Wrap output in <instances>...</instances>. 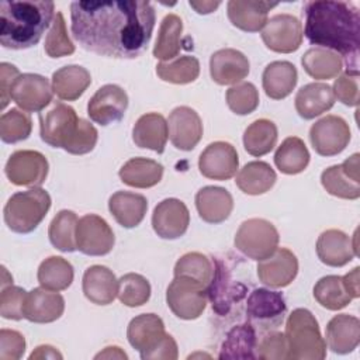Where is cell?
I'll return each instance as SVG.
<instances>
[{
  "mask_svg": "<svg viewBox=\"0 0 360 360\" xmlns=\"http://www.w3.org/2000/svg\"><path fill=\"white\" fill-rule=\"evenodd\" d=\"M155 20L152 3L143 0L70 3L73 38L101 56L138 58L152 38Z\"/></svg>",
  "mask_w": 360,
  "mask_h": 360,
  "instance_id": "1",
  "label": "cell"
},
{
  "mask_svg": "<svg viewBox=\"0 0 360 360\" xmlns=\"http://www.w3.org/2000/svg\"><path fill=\"white\" fill-rule=\"evenodd\" d=\"M304 34L312 45L346 59L349 70H359L360 14L353 3L316 0L304 6Z\"/></svg>",
  "mask_w": 360,
  "mask_h": 360,
  "instance_id": "2",
  "label": "cell"
},
{
  "mask_svg": "<svg viewBox=\"0 0 360 360\" xmlns=\"http://www.w3.org/2000/svg\"><path fill=\"white\" fill-rule=\"evenodd\" d=\"M52 1L3 0L0 3V44L21 51L37 45L53 21Z\"/></svg>",
  "mask_w": 360,
  "mask_h": 360,
  "instance_id": "3",
  "label": "cell"
},
{
  "mask_svg": "<svg viewBox=\"0 0 360 360\" xmlns=\"http://www.w3.org/2000/svg\"><path fill=\"white\" fill-rule=\"evenodd\" d=\"M285 342L288 359L322 360L326 357V342L321 336L319 325L311 311L294 309L285 322Z\"/></svg>",
  "mask_w": 360,
  "mask_h": 360,
  "instance_id": "4",
  "label": "cell"
},
{
  "mask_svg": "<svg viewBox=\"0 0 360 360\" xmlns=\"http://www.w3.org/2000/svg\"><path fill=\"white\" fill-rule=\"evenodd\" d=\"M51 208V195L39 187L13 194L4 205V222L13 232L30 233Z\"/></svg>",
  "mask_w": 360,
  "mask_h": 360,
  "instance_id": "5",
  "label": "cell"
},
{
  "mask_svg": "<svg viewBox=\"0 0 360 360\" xmlns=\"http://www.w3.org/2000/svg\"><path fill=\"white\" fill-rule=\"evenodd\" d=\"M76 111L60 101H52L39 112L41 139L52 148L68 149L79 129Z\"/></svg>",
  "mask_w": 360,
  "mask_h": 360,
  "instance_id": "6",
  "label": "cell"
},
{
  "mask_svg": "<svg viewBox=\"0 0 360 360\" xmlns=\"http://www.w3.org/2000/svg\"><path fill=\"white\" fill-rule=\"evenodd\" d=\"M278 232L276 226L263 218L243 221L235 235V248L252 260H263L278 248Z\"/></svg>",
  "mask_w": 360,
  "mask_h": 360,
  "instance_id": "7",
  "label": "cell"
},
{
  "mask_svg": "<svg viewBox=\"0 0 360 360\" xmlns=\"http://www.w3.org/2000/svg\"><path fill=\"white\" fill-rule=\"evenodd\" d=\"M207 288L188 277H174L166 291L170 311L180 319H197L207 307Z\"/></svg>",
  "mask_w": 360,
  "mask_h": 360,
  "instance_id": "8",
  "label": "cell"
},
{
  "mask_svg": "<svg viewBox=\"0 0 360 360\" xmlns=\"http://www.w3.org/2000/svg\"><path fill=\"white\" fill-rule=\"evenodd\" d=\"M287 305L278 291L267 288H255L246 301V318L253 326L270 330L277 328L285 315Z\"/></svg>",
  "mask_w": 360,
  "mask_h": 360,
  "instance_id": "9",
  "label": "cell"
},
{
  "mask_svg": "<svg viewBox=\"0 0 360 360\" xmlns=\"http://www.w3.org/2000/svg\"><path fill=\"white\" fill-rule=\"evenodd\" d=\"M48 160L37 150H17L8 158L4 172L15 186L39 187L48 176Z\"/></svg>",
  "mask_w": 360,
  "mask_h": 360,
  "instance_id": "10",
  "label": "cell"
},
{
  "mask_svg": "<svg viewBox=\"0 0 360 360\" xmlns=\"http://www.w3.org/2000/svg\"><path fill=\"white\" fill-rule=\"evenodd\" d=\"M114 232L107 221L96 214L83 215L76 228L77 249L87 256H104L114 248Z\"/></svg>",
  "mask_w": 360,
  "mask_h": 360,
  "instance_id": "11",
  "label": "cell"
},
{
  "mask_svg": "<svg viewBox=\"0 0 360 360\" xmlns=\"http://www.w3.org/2000/svg\"><path fill=\"white\" fill-rule=\"evenodd\" d=\"M302 25L300 20L291 14H276L267 20L262 30L264 45L278 53L295 52L302 42Z\"/></svg>",
  "mask_w": 360,
  "mask_h": 360,
  "instance_id": "12",
  "label": "cell"
},
{
  "mask_svg": "<svg viewBox=\"0 0 360 360\" xmlns=\"http://www.w3.org/2000/svg\"><path fill=\"white\" fill-rule=\"evenodd\" d=\"M309 141L314 150L321 156H335L340 153L350 141L347 122L338 115H326L312 124Z\"/></svg>",
  "mask_w": 360,
  "mask_h": 360,
  "instance_id": "13",
  "label": "cell"
},
{
  "mask_svg": "<svg viewBox=\"0 0 360 360\" xmlns=\"http://www.w3.org/2000/svg\"><path fill=\"white\" fill-rule=\"evenodd\" d=\"M52 97L49 80L37 73L20 75L11 89V100L27 112H41L52 103Z\"/></svg>",
  "mask_w": 360,
  "mask_h": 360,
  "instance_id": "14",
  "label": "cell"
},
{
  "mask_svg": "<svg viewBox=\"0 0 360 360\" xmlns=\"http://www.w3.org/2000/svg\"><path fill=\"white\" fill-rule=\"evenodd\" d=\"M214 271L211 281L207 287V297L212 302V311L218 315H226L232 305L239 302L246 295V285L240 281H235L225 263L215 259L212 262Z\"/></svg>",
  "mask_w": 360,
  "mask_h": 360,
  "instance_id": "15",
  "label": "cell"
},
{
  "mask_svg": "<svg viewBox=\"0 0 360 360\" xmlns=\"http://www.w3.org/2000/svg\"><path fill=\"white\" fill-rule=\"evenodd\" d=\"M128 107L125 90L117 84L101 86L87 103V114L91 121L103 127L122 120Z\"/></svg>",
  "mask_w": 360,
  "mask_h": 360,
  "instance_id": "16",
  "label": "cell"
},
{
  "mask_svg": "<svg viewBox=\"0 0 360 360\" xmlns=\"http://www.w3.org/2000/svg\"><path fill=\"white\" fill-rule=\"evenodd\" d=\"M238 167L239 159L236 149L224 141L210 143L198 159L201 174L211 180H228L236 174Z\"/></svg>",
  "mask_w": 360,
  "mask_h": 360,
  "instance_id": "17",
  "label": "cell"
},
{
  "mask_svg": "<svg viewBox=\"0 0 360 360\" xmlns=\"http://www.w3.org/2000/svg\"><path fill=\"white\" fill-rule=\"evenodd\" d=\"M188 208L177 198H166L153 210L152 226L158 236L163 239H177L183 236L188 228Z\"/></svg>",
  "mask_w": 360,
  "mask_h": 360,
  "instance_id": "18",
  "label": "cell"
},
{
  "mask_svg": "<svg viewBox=\"0 0 360 360\" xmlns=\"http://www.w3.org/2000/svg\"><path fill=\"white\" fill-rule=\"evenodd\" d=\"M169 138L174 148L191 150L202 136V121L200 115L187 105L176 107L167 120Z\"/></svg>",
  "mask_w": 360,
  "mask_h": 360,
  "instance_id": "19",
  "label": "cell"
},
{
  "mask_svg": "<svg viewBox=\"0 0 360 360\" xmlns=\"http://www.w3.org/2000/svg\"><path fill=\"white\" fill-rule=\"evenodd\" d=\"M165 336V323L156 314H141L132 318L127 329L129 345L139 352L143 360L160 345Z\"/></svg>",
  "mask_w": 360,
  "mask_h": 360,
  "instance_id": "20",
  "label": "cell"
},
{
  "mask_svg": "<svg viewBox=\"0 0 360 360\" xmlns=\"http://www.w3.org/2000/svg\"><path fill=\"white\" fill-rule=\"evenodd\" d=\"M298 273L297 256L287 248H277L274 253L257 264L259 280L274 288L287 287Z\"/></svg>",
  "mask_w": 360,
  "mask_h": 360,
  "instance_id": "21",
  "label": "cell"
},
{
  "mask_svg": "<svg viewBox=\"0 0 360 360\" xmlns=\"http://www.w3.org/2000/svg\"><path fill=\"white\" fill-rule=\"evenodd\" d=\"M249 59L238 49L224 48L210 58V73L221 86L238 84L249 75Z\"/></svg>",
  "mask_w": 360,
  "mask_h": 360,
  "instance_id": "22",
  "label": "cell"
},
{
  "mask_svg": "<svg viewBox=\"0 0 360 360\" xmlns=\"http://www.w3.org/2000/svg\"><path fill=\"white\" fill-rule=\"evenodd\" d=\"M65 300L58 291L38 287L27 292L24 302V318L34 323H49L62 316Z\"/></svg>",
  "mask_w": 360,
  "mask_h": 360,
  "instance_id": "23",
  "label": "cell"
},
{
  "mask_svg": "<svg viewBox=\"0 0 360 360\" xmlns=\"http://www.w3.org/2000/svg\"><path fill=\"white\" fill-rule=\"evenodd\" d=\"M277 3L256 0H231L226 4L228 18L232 25L246 32H257L267 22V15Z\"/></svg>",
  "mask_w": 360,
  "mask_h": 360,
  "instance_id": "24",
  "label": "cell"
},
{
  "mask_svg": "<svg viewBox=\"0 0 360 360\" xmlns=\"http://www.w3.org/2000/svg\"><path fill=\"white\" fill-rule=\"evenodd\" d=\"M195 208L202 221L208 224H221L232 212L233 198L222 187L205 186L195 194Z\"/></svg>",
  "mask_w": 360,
  "mask_h": 360,
  "instance_id": "25",
  "label": "cell"
},
{
  "mask_svg": "<svg viewBox=\"0 0 360 360\" xmlns=\"http://www.w3.org/2000/svg\"><path fill=\"white\" fill-rule=\"evenodd\" d=\"M84 297L97 305L111 304L118 291V280L112 270L105 266L94 264L86 269L82 281Z\"/></svg>",
  "mask_w": 360,
  "mask_h": 360,
  "instance_id": "26",
  "label": "cell"
},
{
  "mask_svg": "<svg viewBox=\"0 0 360 360\" xmlns=\"http://www.w3.org/2000/svg\"><path fill=\"white\" fill-rule=\"evenodd\" d=\"M360 343V321L349 314L335 315L326 325V345L338 354L353 352Z\"/></svg>",
  "mask_w": 360,
  "mask_h": 360,
  "instance_id": "27",
  "label": "cell"
},
{
  "mask_svg": "<svg viewBox=\"0 0 360 360\" xmlns=\"http://www.w3.org/2000/svg\"><path fill=\"white\" fill-rule=\"evenodd\" d=\"M319 260L332 267H342L356 256L352 238L339 229L323 231L316 240Z\"/></svg>",
  "mask_w": 360,
  "mask_h": 360,
  "instance_id": "28",
  "label": "cell"
},
{
  "mask_svg": "<svg viewBox=\"0 0 360 360\" xmlns=\"http://www.w3.org/2000/svg\"><path fill=\"white\" fill-rule=\"evenodd\" d=\"M167 138V121L162 114L158 112L141 115L132 128V141L135 145L158 153H163Z\"/></svg>",
  "mask_w": 360,
  "mask_h": 360,
  "instance_id": "29",
  "label": "cell"
},
{
  "mask_svg": "<svg viewBox=\"0 0 360 360\" xmlns=\"http://www.w3.org/2000/svg\"><path fill=\"white\" fill-rule=\"evenodd\" d=\"M294 101L298 115L304 120H312L333 107L335 96L330 86L314 82L302 86Z\"/></svg>",
  "mask_w": 360,
  "mask_h": 360,
  "instance_id": "30",
  "label": "cell"
},
{
  "mask_svg": "<svg viewBox=\"0 0 360 360\" xmlns=\"http://www.w3.org/2000/svg\"><path fill=\"white\" fill-rule=\"evenodd\" d=\"M297 80V69L288 60H274L269 63L262 75L263 90L266 96L273 100H281L290 96Z\"/></svg>",
  "mask_w": 360,
  "mask_h": 360,
  "instance_id": "31",
  "label": "cell"
},
{
  "mask_svg": "<svg viewBox=\"0 0 360 360\" xmlns=\"http://www.w3.org/2000/svg\"><path fill=\"white\" fill-rule=\"evenodd\" d=\"M108 210L121 226L134 228L145 218L148 200L142 194L117 191L108 200Z\"/></svg>",
  "mask_w": 360,
  "mask_h": 360,
  "instance_id": "32",
  "label": "cell"
},
{
  "mask_svg": "<svg viewBox=\"0 0 360 360\" xmlns=\"http://www.w3.org/2000/svg\"><path fill=\"white\" fill-rule=\"evenodd\" d=\"M91 76L89 70L79 65H68L52 75V90L65 101L77 100L90 86Z\"/></svg>",
  "mask_w": 360,
  "mask_h": 360,
  "instance_id": "33",
  "label": "cell"
},
{
  "mask_svg": "<svg viewBox=\"0 0 360 360\" xmlns=\"http://www.w3.org/2000/svg\"><path fill=\"white\" fill-rule=\"evenodd\" d=\"M257 336L252 323L233 326L225 336L219 349V359H256Z\"/></svg>",
  "mask_w": 360,
  "mask_h": 360,
  "instance_id": "34",
  "label": "cell"
},
{
  "mask_svg": "<svg viewBox=\"0 0 360 360\" xmlns=\"http://www.w3.org/2000/svg\"><path fill=\"white\" fill-rule=\"evenodd\" d=\"M122 183L135 188H149L156 186L163 176V166L146 158H132L122 165L118 172Z\"/></svg>",
  "mask_w": 360,
  "mask_h": 360,
  "instance_id": "35",
  "label": "cell"
},
{
  "mask_svg": "<svg viewBox=\"0 0 360 360\" xmlns=\"http://www.w3.org/2000/svg\"><path fill=\"white\" fill-rule=\"evenodd\" d=\"M277 180L271 166L262 160L246 163L236 174V186L249 195H259L269 191Z\"/></svg>",
  "mask_w": 360,
  "mask_h": 360,
  "instance_id": "36",
  "label": "cell"
},
{
  "mask_svg": "<svg viewBox=\"0 0 360 360\" xmlns=\"http://www.w3.org/2000/svg\"><path fill=\"white\" fill-rule=\"evenodd\" d=\"M301 63L304 70L316 80L333 79L343 69V60L338 53L318 46L308 49L302 55Z\"/></svg>",
  "mask_w": 360,
  "mask_h": 360,
  "instance_id": "37",
  "label": "cell"
},
{
  "mask_svg": "<svg viewBox=\"0 0 360 360\" xmlns=\"http://www.w3.org/2000/svg\"><path fill=\"white\" fill-rule=\"evenodd\" d=\"M274 163L284 174H298L309 163V152L298 136L285 138L274 153Z\"/></svg>",
  "mask_w": 360,
  "mask_h": 360,
  "instance_id": "38",
  "label": "cell"
},
{
  "mask_svg": "<svg viewBox=\"0 0 360 360\" xmlns=\"http://www.w3.org/2000/svg\"><path fill=\"white\" fill-rule=\"evenodd\" d=\"M181 32L183 21L176 14H167L160 22L158 39L153 48V56L162 62H169L174 59L181 48Z\"/></svg>",
  "mask_w": 360,
  "mask_h": 360,
  "instance_id": "39",
  "label": "cell"
},
{
  "mask_svg": "<svg viewBox=\"0 0 360 360\" xmlns=\"http://www.w3.org/2000/svg\"><path fill=\"white\" fill-rule=\"evenodd\" d=\"M277 142V127L273 121L260 118L253 121L243 132L245 150L252 156L269 153Z\"/></svg>",
  "mask_w": 360,
  "mask_h": 360,
  "instance_id": "40",
  "label": "cell"
},
{
  "mask_svg": "<svg viewBox=\"0 0 360 360\" xmlns=\"http://www.w3.org/2000/svg\"><path fill=\"white\" fill-rule=\"evenodd\" d=\"M73 276L72 264L60 256H51L45 259L39 264L37 273V278L41 287L51 291L66 290L72 284Z\"/></svg>",
  "mask_w": 360,
  "mask_h": 360,
  "instance_id": "41",
  "label": "cell"
},
{
  "mask_svg": "<svg viewBox=\"0 0 360 360\" xmlns=\"http://www.w3.org/2000/svg\"><path fill=\"white\" fill-rule=\"evenodd\" d=\"M77 215L73 211L62 210L59 211L49 224L48 236L51 243L60 252H75L76 245V228Z\"/></svg>",
  "mask_w": 360,
  "mask_h": 360,
  "instance_id": "42",
  "label": "cell"
},
{
  "mask_svg": "<svg viewBox=\"0 0 360 360\" xmlns=\"http://www.w3.org/2000/svg\"><path fill=\"white\" fill-rule=\"evenodd\" d=\"M314 297L318 304L330 311L342 309L353 300L340 276H325L319 278L314 287Z\"/></svg>",
  "mask_w": 360,
  "mask_h": 360,
  "instance_id": "43",
  "label": "cell"
},
{
  "mask_svg": "<svg viewBox=\"0 0 360 360\" xmlns=\"http://www.w3.org/2000/svg\"><path fill=\"white\" fill-rule=\"evenodd\" d=\"M156 73L163 82L174 84H187L198 77L200 62L195 56L183 55L169 62L158 63Z\"/></svg>",
  "mask_w": 360,
  "mask_h": 360,
  "instance_id": "44",
  "label": "cell"
},
{
  "mask_svg": "<svg viewBox=\"0 0 360 360\" xmlns=\"http://www.w3.org/2000/svg\"><path fill=\"white\" fill-rule=\"evenodd\" d=\"M323 188L339 198L356 200L360 197V181L353 180L345 173L342 165H335L325 169L321 174Z\"/></svg>",
  "mask_w": 360,
  "mask_h": 360,
  "instance_id": "45",
  "label": "cell"
},
{
  "mask_svg": "<svg viewBox=\"0 0 360 360\" xmlns=\"http://www.w3.org/2000/svg\"><path fill=\"white\" fill-rule=\"evenodd\" d=\"M214 271L212 262L202 253L190 252L183 255L174 264V277H188L208 287Z\"/></svg>",
  "mask_w": 360,
  "mask_h": 360,
  "instance_id": "46",
  "label": "cell"
},
{
  "mask_svg": "<svg viewBox=\"0 0 360 360\" xmlns=\"http://www.w3.org/2000/svg\"><path fill=\"white\" fill-rule=\"evenodd\" d=\"M32 121L28 112L11 108L0 117V138L6 143H17L30 136Z\"/></svg>",
  "mask_w": 360,
  "mask_h": 360,
  "instance_id": "47",
  "label": "cell"
},
{
  "mask_svg": "<svg viewBox=\"0 0 360 360\" xmlns=\"http://www.w3.org/2000/svg\"><path fill=\"white\" fill-rule=\"evenodd\" d=\"M117 297L127 307H141L146 304L150 297V284L141 274H124L118 280Z\"/></svg>",
  "mask_w": 360,
  "mask_h": 360,
  "instance_id": "48",
  "label": "cell"
},
{
  "mask_svg": "<svg viewBox=\"0 0 360 360\" xmlns=\"http://www.w3.org/2000/svg\"><path fill=\"white\" fill-rule=\"evenodd\" d=\"M45 52L49 58H62L75 52V45L68 35L66 22L62 13H56L52 27L45 38Z\"/></svg>",
  "mask_w": 360,
  "mask_h": 360,
  "instance_id": "49",
  "label": "cell"
},
{
  "mask_svg": "<svg viewBox=\"0 0 360 360\" xmlns=\"http://www.w3.org/2000/svg\"><path fill=\"white\" fill-rule=\"evenodd\" d=\"M226 104L238 115L250 114L259 105V91L249 82L238 83L226 91Z\"/></svg>",
  "mask_w": 360,
  "mask_h": 360,
  "instance_id": "50",
  "label": "cell"
},
{
  "mask_svg": "<svg viewBox=\"0 0 360 360\" xmlns=\"http://www.w3.org/2000/svg\"><path fill=\"white\" fill-rule=\"evenodd\" d=\"M27 291L17 285H7L0 292V315L4 319L20 321L24 318V302Z\"/></svg>",
  "mask_w": 360,
  "mask_h": 360,
  "instance_id": "51",
  "label": "cell"
},
{
  "mask_svg": "<svg viewBox=\"0 0 360 360\" xmlns=\"http://www.w3.org/2000/svg\"><path fill=\"white\" fill-rule=\"evenodd\" d=\"M335 98L345 105L356 107L359 104V70L343 72L333 83L332 87Z\"/></svg>",
  "mask_w": 360,
  "mask_h": 360,
  "instance_id": "52",
  "label": "cell"
},
{
  "mask_svg": "<svg viewBox=\"0 0 360 360\" xmlns=\"http://www.w3.org/2000/svg\"><path fill=\"white\" fill-rule=\"evenodd\" d=\"M256 357L263 360H284L288 359L285 336L281 332H270L257 342Z\"/></svg>",
  "mask_w": 360,
  "mask_h": 360,
  "instance_id": "53",
  "label": "cell"
},
{
  "mask_svg": "<svg viewBox=\"0 0 360 360\" xmlns=\"http://www.w3.org/2000/svg\"><path fill=\"white\" fill-rule=\"evenodd\" d=\"M97 139H98V132L96 127L90 124L87 120L80 118L77 134L73 138L69 148L66 149V152L72 155H86L94 149Z\"/></svg>",
  "mask_w": 360,
  "mask_h": 360,
  "instance_id": "54",
  "label": "cell"
},
{
  "mask_svg": "<svg viewBox=\"0 0 360 360\" xmlns=\"http://www.w3.org/2000/svg\"><path fill=\"white\" fill-rule=\"evenodd\" d=\"M25 352L24 336L13 329L0 330V360H18Z\"/></svg>",
  "mask_w": 360,
  "mask_h": 360,
  "instance_id": "55",
  "label": "cell"
},
{
  "mask_svg": "<svg viewBox=\"0 0 360 360\" xmlns=\"http://www.w3.org/2000/svg\"><path fill=\"white\" fill-rule=\"evenodd\" d=\"M21 73L18 69L7 62L0 63V94H1V108L4 110L11 100V89L15 82V79Z\"/></svg>",
  "mask_w": 360,
  "mask_h": 360,
  "instance_id": "56",
  "label": "cell"
},
{
  "mask_svg": "<svg viewBox=\"0 0 360 360\" xmlns=\"http://www.w3.org/2000/svg\"><path fill=\"white\" fill-rule=\"evenodd\" d=\"M179 356L177 352V343L173 339V336L167 335L163 338L160 345L146 357V360H156V359H165V360H176Z\"/></svg>",
  "mask_w": 360,
  "mask_h": 360,
  "instance_id": "57",
  "label": "cell"
},
{
  "mask_svg": "<svg viewBox=\"0 0 360 360\" xmlns=\"http://www.w3.org/2000/svg\"><path fill=\"white\" fill-rule=\"evenodd\" d=\"M360 267H354L352 271H349L347 274H345L342 278H343V284L347 290V292L353 297V298H359L360 295Z\"/></svg>",
  "mask_w": 360,
  "mask_h": 360,
  "instance_id": "58",
  "label": "cell"
},
{
  "mask_svg": "<svg viewBox=\"0 0 360 360\" xmlns=\"http://www.w3.org/2000/svg\"><path fill=\"white\" fill-rule=\"evenodd\" d=\"M34 359H62V354L55 347L49 345H42V346H38L30 354V360H34Z\"/></svg>",
  "mask_w": 360,
  "mask_h": 360,
  "instance_id": "59",
  "label": "cell"
},
{
  "mask_svg": "<svg viewBox=\"0 0 360 360\" xmlns=\"http://www.w3.org/2000/svg\"><path fill=\"white\" fill-rule=\"evenodd\" d=\"M190 7H193L198 14H210L212 11H215L221 1H188Z\"/></svg>",
  "mask_w": 360,
  "mask_h": 360,
  "instance_id": "60",
  "label": "cell"
},
{
  "mask_svg": "<svg viewBox=\"0 0 360 360\" xmlns=\"http://www.w3.org/2000/svg\"><path fill=\"white\" fill-rule=\"evenodd\" d=\"M94 359H127V354L117 346H108L98 354H96Z\"/></svg>",
  "mask_w": 360,
  "mask_h": 360,
  "instance_id": "61",
  "label": "cell"
}]
</instances>
